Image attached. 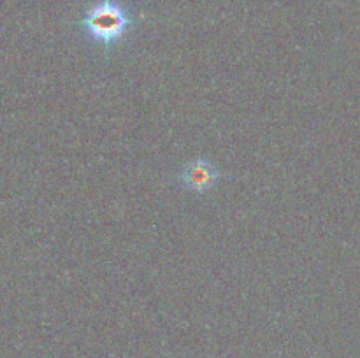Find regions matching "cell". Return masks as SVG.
<instances>
[{"mask_svg": "<svg viewBox=\"0 0 360 358\" xmlns=\"http://www.w3.org/2000/svg\"><path fill=\"white\" fill-rule=\"evenodd\" d=\"M81 25L95 42L111 46L125 37L130 28V16L116 0H102L86 11Z\"/></svg>", "mask_w": 360, "mask_h": 358, "instance_id": "cell-1", "label": "cell"}, {"mask_svg": "<svg viewBox=\"0 0 360 358\" xmlns=\"http://www.w3.org/2000/svg\"><path fill=\"white\" fill-rule=\"evenodd\" d=\"M218 175H220V172L211 161L199 158V160L190 161L188 165L181 168L179 181L183 183L185 188L192 190V192L204 193L213 188L214 183L218 181Z\"/></svg>", "mask_w": 360, "mask_h": 358, "instance_id": "cell-2", "label": "cell"}]
</instances>
